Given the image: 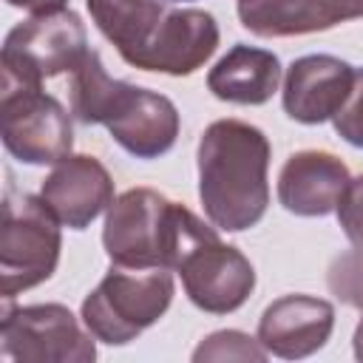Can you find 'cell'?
I'll return each instance as SVG.
<instances>
[{
	"mask_svg": "<svg viewBox=\"0 0 363 363\" xmlns=\"http://www.w3.org/2000/svg\"><path fill=\"white\" fill-rule=\"evenodd\" d=\"M199 199L216 230L255 227L269 207V142L241 119H218L199 139Z\"/></svg>",
	"mask_w": 363,
	"mask_h": 363,
	"instance_id": "cell-1",
	"label": "cell"
},
{
	"mask_svg": "<svg viewBox=\"0 0 363 363\" xmlns=\"http://www.w3.org/2000/svg\"><path fill=\"white\" fill-rule=\"evenodd\" d=\"M210 238H218L216 227L150 187H133L113 199L102 227L111 264L133 269H176L193 247Z\"/></svg>",
	"mask_w": 363,
	"mask_h": 363,
	"instance_id": "cell-2",
	"label": "cell"
},
{
	"mask_svg": "<svg viewBox=\"0 0 363 363\" xmlns=\"http://www.w3.org/2000/svg\"><path fill=\"white\" fill-rule=\"evenodd\" d=\"M170 301V269H133L113 264L96 289L82 301V323L96 340L125 346L153 326L167 312Z\"/></svg>",
	"mask_w": 363,
	"mask_h": 363,
	"instance_id": "cell-3",
	"label": "cell"
},
{
	"mask_svg": "<svg viewBox=\"0 0 363 363\" xmlns=\"http://www.w3.org/2000/svg\"><path fill=\"white\" fill-rule=\"evenodd\" d=\"M60 218L43 196L6 190L0 227V292L14 298L48 281L60 261Z\"/></svg>",
	"mask_w": 363,
	"mask_h": 363,
	"instance_id": "cell-4",
	"label": "cell"
},
{
	"mask_svg": "<svg viewBox=\"0 0 363 363\" xmlns=\"http://www.w3.org/2000/svg\"><path fill=\"white\" fill-rule=\"evenodd\" d=\"M0 133L6 150L26 164H57L74 145L68 111L40 85L9 74L0 79Z\"/></svg>",
	"mask_w": 363,
	"mask_h": 363,
	"instance_id": "cell-5",
	"label": "cell"
},
{
	"mask_svg": "<svg viewBox=\"0 0 363 363\" xmlns=\"http://www.w3.org/2000/svg\"><path fill=\"white\" fill-rule=\"evenodd\" d=\"M88 51L91 48L79 14L71 9H57L31 14L14 26L3 43L0 65L3 74L20 82L43 85V79L77 71Z\"/></svg>",
	"mask_w": 363,
	"mask_h": 363,
	"instance_id": "cell-6",
	"label": "cell"
},
{
	"mask_svg": "<svg viewBox=\"0 0 363 363\" xmlns=\"http://www.w3.org/2000/svg\"><path fill=\"white\" fill-rule=\"evenodd\" d=\"M94 335L62 303L11 306L6 298L0 323V360L17 363H91Z\"/></svg>",
	"mask_w": 363,
	"mask_h": 363,
	"instance_id": "cell-7",
	"label": "cell"
},
{
	"mask_svg": "<svg viewBox=\"0 0 363 363\" xmlns=\"http://www.w3.org/2000/svg\"><path fill=\"white\" fill-rule=\"evenodd\" d=\"M184 292L201 312L230 315L247 303L255 289V269L235 247L221 238H210L193 247L176 267Z\"/></svg>",
	"mask_w": 363,
	"mask_h": 363,
	"instance_id": "cell-8",
	"label": "cell"
},
{
	"mask_svg": "<svg viewBox=\"0 0 363 363\" xmlns=\"http://www.w3.org/2000/svg\"><path fill=\"white\" fill-rule=\"evenodd\" d=\"M102 125L130 156L156 159L176 145L179 111L164 94L122 82L102 116Z\"/></svg>",
	"mask_w": 363,
	"mask_h": 363,
	"instance_id": "cell-9",
	"label": "cell"
},
{
	"mask_svg": "<svg viewBox=\"0 0 363 363\" xmlns=\"http://www.w3.org/2000/svg\"><path fill=\"white\" fill-rule=\"evenodd\" d=\"M218 48V26L201 9H167L147 48L133 60L139 71L187 77L199 71Z\"/></svg>",
	"mask_w": 363,
	"mask_h": 363,
	"instance_id": "cell-10",
	"label": "cell"
},
{
	"mask_svg": "<svg viewBox=\"0 0 363 363\" xmlns=\"http://www.w3.org/2000/svg\"><path fill=\"white\" fill-rule=\"evenodd\" d=\"M43 201L68 230H85L113 204V179L105 164L85 153H68L40 187Z\"/></svg>",
	"mask_w": 363,
	"mask_h": 363,
	"instance_id": "cell-11",
	"label": "cell"
},
{
	"mask_svg": "<svg viewBox=\"0 0 363 363\" xmlns=\"http://www.w3.org/2000/svg\"><path fill=\"white\" fill-rule=\"evenodd\" d=\"M354 82V68L332 54H306L286 68L281 102L289 119L320 125L332 119Z\"/></svg>",
	"mask_w": 363,
	"mask_h": 363,
	"instance_id": "cell-12",
	"label": "cell"
},
{
	"mask_svg": "<svg viewBox=\"0 0 363 363\" xmlns=\"http://www.w3.org/2000/svg\"><path fill=\"white\" fill-rule=\"evenodd\" d=\"M335 329V306L312 295H284L258 320V343L267 354L301 360L326 346Z\"/></svg>",
	"mask_w": 363,
	"mask_h": 363,
	"instance_id": "cell-13",
	"label": "cell"
},
{
	"mask_svg": "<svg viewBox=\"0 0 363 363\" xmlns=\"http://www.w3.org/2000/svg\"><path fill=\"white\" fill-rule=\"evenodd\" d=\"M346 184L349 170L335 153L301 150L292 153L278 173V201L292 216L318 218L337 207Z\"/></svg>",
	"mask_w": 363,
	"mask_h": 363,
	"instance_id": "cell-14",
	"label": "cell"
},
{
	"mask_svg": "<svg viewBox=\"0 0 363 363\" xmlns=\"http://www.w3.org/2000/svg\"><path fill=\"white\" fill-rule=\"evenodd\" d=\"M363 17V0H244L238 20L258 37H301Z\"/></svg>",
	"mask_w": 363,
	"mask_h": 363,
	"instance_id": "cell-15",
	"label": "cell"
},
{
	"mask_svg": "<svg viewBox=\"0 0 363 363\" xmlns=\"http://www.w3.org/2000/svg\"><path fill=\"white\" fill-rule=\"evenodd\" d=\"M281 85V62L272 51L255 45H233L207 74L216 99L233 105H264Z\"/></svg>",
	"mask_w": 363,
	"mask_h": 363,
	"instance_id": "cell-16",
	"label": "cell"
},
{
	"mask_svg": "<svg viewBox=\"0 0 363 363\" xmlns=\"http://www.w3.org/2000/svg\"><path fill=\"white\" fill-rule=\"evenodd\" d=\"M164 3L167 0H88V11L105 40L116 45L119 57L133 65L164 20L170 9Z\"/></svg>",
	"mask_w": 363,
	"mask_h": 363,
	"instance_id": "cell-17",
	"label": "cell"
},
{
	"mask_svg": "<svg viewBox=\"0 0 363 363\" xmlns=\"http://www.w3.org/2000/svg\"><path fill=\"white\" fill-rule=\"evenodd\" d=\"M196 363L204 360H252V363H264L267 360V349L258 343V337H250L238 329H221L207 335L199 349L193 352Z\"/></svg>",
	"mask_w": 363,
	"mask_h": 363,
	"instance_id": "cell-18",
	"label": "cell"
},
{
	"mask_svg": "<svg viewBox=\"0 0 363 363\" xmlns=\"http://www.w3.org/2000/svg\"><path fill=\"white\" fill-rule=\"evenodd\" d=\"M326 284H329V292L340 303L363 312V250H352V252L337 255L329 264Z\"/></svg>",
	"mask_w": 363,
	"mask_h": 363,
	"instance_id": "cell-19",
	"label": "cell"
},
{
	"mask_svg": "<svg viewBox=\"0 0 363 363\" xmlns=\"http://www.w3.org/2000/svg\"><path fill=\"white\" fill-rule=\"evenodd\" d=\"M332 125L343 142L363 147V68L354 71L352 91H349L343 108L332 116Z\"/></svg>",
	"mask_w": 363,
	"mask_h": 363,
	"instance_id": "cell-20",
	"label": "cell"
},
{
	"mask_svg": "<svg viewBox=\"0 0 363 363\" xmlns=\"http://www.w3.org/2000/svg\"><path fill=\"white\" fill-rule=\"evenodd\" d=\"M335 213H337V224L343 227V235L349 238V244L354 250H363V176L349 179Z\"/></svg>",
	"mask_w": 363,
	"mask_h": 363,
	"instance_id": "cell-21",
	"label": "cell"
},
{
	"mask_svg": "<svg viewBox=\"0 0 363 363\" xmlns=\"http://www.w3.org/2000/svg\"><path fill=\"white\" fill-rule=\"evenodd\" d=\"M9 6L14 9H26L28 14H40V11H57V9H65L68 0H6Z\"/></svg>",
	"mask_w": 363,
	"mask_h": 363,
	"instance_id": "cell-22",
	"label": "cell"
},
{
	"mask_svg": "<svg viewBox=\"0 0 363 363\" xmlns=\"http://www.w3.org/2000/svg\"><path fill=\"white\" fill-rule=\"evenodd\" d=\"M352 346H354V357L363 363V315H360V323L354 329V337H352Z\"/></svg>",
	"mask_w": 363,
	"mask_h": 363,
	"instance_id": "cell-23",
	"label": "cell"
},
{
	"mask_svg": "<svg viewBox=\"0 0 363 363\" xmlns=\"http://www.w3.org/2000/svg\"><path fill=\"white\" fill-rule=\"evenodd\" d=\"M167 3H179V0H167Z\"/></svg>",
	"mask_w": 363,
	"mask_h": 363,
	"instance_id": "cell-24",
	"label": "cell"
},
{
	"mask_svg": "<svg viewBox=\"0 0 363 363\" xmlns=\"http://www.w3.org/2000/svg\"><path fill=\"white\" fill-rule=\"evenodd\" d=\"M238 3H244V0H238Z\"/></svg>",
	"mask_w": 363,
	"mask_h": 363,
	"instance_id": "cell-25",
	"label": "cell"
}]
</instances>
